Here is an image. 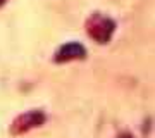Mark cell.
Wrapping results in <instances>:
<instances>
[{
    "instance_id": "cell-2",
    "label": "cell",
    "mask_w": 155,
    "mask_h": 138,
    "mask_svg": "<svg viewBox=\"0 0 155 138\" xmlns=\"http://www.w3.org/2000/svg\"><path fill=\"white\" fill-rule=\"evenodd\" d=\"M86 55V49L78 42H69V43L62 45L61 49L57 50L55 54V61L57 62H66L72 61V59H84Z\"/></svg>"
},
{
    "instance_id": "cell-3",
    "label": "cell",
    "mask_w": 155,
    "mask_h": 138,
    "mask_svg": "<svg viewBox=\"0 0 155 138\" xmlns=\"http://www.w3.org/2000/svg\"><path fill=\"white\" fill-rule=\"evenodd\" d=\"M88 31L98 43H107L109 38L112 36V33H114V22H112L110 19H104V21H100L98 24L91 26Z\"/></svg>"
},
{
    "instance_id": "cell-4",
    "label": "cell",
    "mask_w": 155,
    "mask_h": 138,
    "mask_svg": "<svg viewBox=\"0 0 155 138\" xmlns=\"http://www.w3.org/2000/svg\"><path fill=\"white\" fill-rule=\"evenodd\" d=\"M4 2H5V0H0V5H2V4H4Z\"/></svg>"
},
{
    "instance_id": "cell-1",
    "label": "cell",
    "mask_w": 155,
    "mask_h": 138,
    "mask_svg": "<svg viewBox=\"0 0 155 138\" xmlns=\"http://www.w3.org/2000/svg\"><path fill=\"white\" fill-rule=\"evenodd\" d=\"M45 123V114L40 112V110H31V112H26L22 114L21 117H17L14 121V128L12 131L14 133H22V131H28L29 128L40 126Z\"/></svg>"
}]
</instances>
